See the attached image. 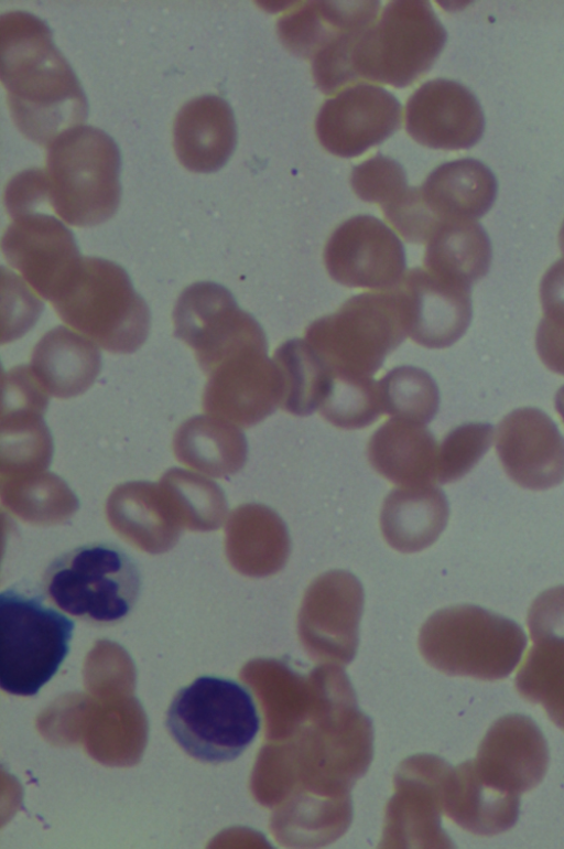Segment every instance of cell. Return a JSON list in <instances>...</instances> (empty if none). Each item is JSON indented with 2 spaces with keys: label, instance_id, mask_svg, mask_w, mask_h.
Wrapping results in <instances>:
<instances>
[{
  "label": "cell",
  "instance_id": "cell-29",
  "mask_svg": "<svg viewBox=\"0 0 564 849\" xmlns=\"http://www.w3.org/2000/svg\"><path fill=\"white\" fill-rule=\"evenodd\" d=\"M378 387L382 410L392 418L425 424L437 412L436 384L422 368L394 367L378 380Z\"/></svg>",
  "mask_w": 564,
  "mask_h": 849
},
{
  "label": "cell",
  "instance_id": "cell-34",
  "mask_svg": "<svg viewBox=\"0 0 564 849\" xmlns=\"http://www.w3.org/2000/svg\"><path fill=\"white\" fill-rule=\"evenodd\" d=\"M535 703H540L550 720L564 731V668L542 687Z\"/></svg>",
  "mask_w": 564,
  "mask_h": 849
},
{
  "label": "cell",
  "instance_id": "cell-16",
  "mask_svg": "<svg viewBox=\"0 0 564 849\" xmlns=\"http://www.w3.org/2000/svg\"><path fill=\"white\" fill-rule=\"evenodd\" d=\"M206 376L207 407L227 412L243 426L258 423L280 407L281 388L268 345L240 351Z\"/></svg>",
  "mask_w": 564,
  "mask_h": 849
},
{
  "label": "cell",
  "instance_id": "cell-22",
  "mask_svg": "<svg viewBox=\"0 0 564 849\" xmlns=\"http://www.w3.org/2000/svg\"><path fill=\"white\" fill-rule=\"evenodd\" d=\"M29 366L46 391L65 398L91 386L100 372L101 356L88 337L59 325L37 342Z\"/></svg>",
  "mask_w": 564,
  "mask_h": 849
},
{
  "label": "cell",
  "instance_id": "cell-30",
  "mask_svg": "<svg viewBox=\"0 0 564 849\" xmlns=\"http://www.w3.org/2000/svg\"><path fill=\"white\" fill-rule=\"evenodd\" d=\"M350 184L365 202L380 207L401 195L409 186L403 168L393 159L378 154L354 168Z\"/></svg>",
  "mask_w": 564,
  "mask_h": 849
},
{
  "label": "cell",
  "instance_id": "cell-24",
  "mask_svg": "<svg viewBox=\"0 0 564 849\" xmlns=\"http://www.w3.org/2000/svg\"><path fill=\"white\" fill-rule=\"evenodd\" d=\"M419 190L441 223L486 212L495 198L497 181L480 161L459 159L434 169Z\"/></svg>",
  "mask_w": 564,
  "mask_h": 849
},
{
  "label": "cell",
  "instance_id": "cell-26",
  "mask_svg": "<svg viewBox=\"0 0 564 849\" xmlns=\"http://www.w3.org/2000/svg\"><path fill=\"white\" fill-rule=\"evenodd\" d=\"M281 401L294 416H308L318 409L326 390L329 368L305 338L282 343L273 354Z\"/></svg>",
  "mask_w": 564,
  "mask_h": 849
},
{
  "label": "cell",
  "instance_id": "cell-10",
  "mask_svg": "<svg viewBox=\"0 0 564 849\" xmlns=\"http://www.w3.org/2000/svg\"><path fill=\"white\" fill-rule=\"evenodd\" d=\"M174 335L188 345L207 375L234 354L268 345L265 334L225 287L209 281L185 288L173 310Z\"/></svg>",
  "mask_w": 564,
  "mask_h": 849
},
{
  "label": "cell",
  "instance_id": "cell-15",
  "mask_svg": "<svg viewBox=\"0 0 564 849\" xmlns=\"http://www.w3.org/2000/svg\"><path fill=\"white\" fill-rule=\"evenodd\" d=\"M484 127L475 95L454 80H430L406 101L405 129L416 142L430 148H469L481 138Z\"/></svg>",
  "mask_w": 564,
  "mask_h": 849
},
{
  "label": "cell",
  "instance_id": "cell-4",
  "mask_svg": "<svg viewBox=\"0 0 564 849\" xmlns=\"http://www.w3.org/2000/svg\"><path fill=\"white\" fill-rule=\"evenodd\" d=\"M165 727L188 755L218 764L237 759L252 743L260 717L245 686L202 676L174 696Z\"/></svg>",
  "mask_w": 564,
  "mask_h": 849
},
{
  "label": "cell",
  "instance_id": "cell-31",
  "mask_svg": "<svg viewBox=\"0 0 564 849\" xmlns=\"http://www.w3.org/2000/svg\"><path fill=\"white\" fill-rule=\"evenodd\" d=\"M42 301L32 288L2 267V343L22 336L36 322Z\"/></svg>",
  "mask_w": 564,
  "mask_h": 849
},
{
  "label": "cell",
  "instance_id": "cell-27",
  "mask_svg": "<svg viewBox=\"0 0 564 849\" xmlns=\"http://www.w3.org/2000/svg\"><path fill=\"white\" fill-rule=\"evenodd\" d=\"M243 567L254 577L278 573L291 552L283 519L271 508L251 505L243 509Z\"/></svg>",
  "mask_w": 564,
  "mask_h": 849
},
{
  "label": "cell",
  "instance_id": "cell-32",
  "mask_svg": "<svg viewBox=\"0 0 564 849\" xmlns=\"http://www.w3.org/2000/svg\"><path fill=\"white\" fill-rule=\"evenodd\" d=\"M469 428L452 431L437 450L435 480L449 483L465 475L481 455V445L477 444Z\"/></svg>",
  "mask_w": 564,
  "mask_h": 849
},
{
  "label": "cell",
  "instance_id": "cell-8",
  "mask_svg": "<svg viewBox=\"0 0 564 849\" xmlns=\"http://www.w3.org/2000/svg\"><path fill=\"white\" fill-rule=\"evenodd\" d=\"M405 337L398 299L390 289L350 298L333 314L311 323L304 338L329 369L372 377Z\"/></svg>",
  "mask_w": 564,
  "mask_h": 849
},
{
  "label": "cell",
  "instance_id": "cell-12",
  "mask_svg": "<svg viewBox=\"0 0 564 849\" xmlns=\"http://www.w3.org/2000/svg\"><path fill=\"white\" fill-rule=\"evenodd\" d=\"M1 250L9 266L48 302L83 257L72 232L42 212L12 218L2 235Z\"/></svg>",
  "mask_w": 564,
  "mask_h": 849
},
{
  "label": "cell",
  "instance_id": "cell-5",
  "mask_svg": "<svg viewBox=\"0 0 564 849\" xmlns=\"http://www.w3.org/2000/svg\"><path fill=\"white\" fill-rule=\"evenodd\" d=\"M141 574L116 545L91 542L61 554L44 570L42 594L62 611L86 622L122 621L134 608Z\"/></svg>",
  "mask_w": 564,
  "mask_h": 849
},
{
  "label": "cell",
  "instance_id": "cell-18",
  "mask_svg": "<svg viewBox=\"0 0 564 849\" xmlns=\"http://www.w3.org/2000/svg\"><path fill=\"white\" fill-rule=\"evenodd\" d=\"M236 139L232 110L215 95L189 100L174 119L175 153L182 165L194 172L220 169L231 155Z\"/></svg>",
  "mask_w": 564,
  "mask_h": 849
},
{
  "label": "cell",
  "instance_id": "cell-20",
  "mask_svg": "<svg viewBox=\"0 0 564 849\" xmlns=\"http://www.w3.org/2000/svg\"><path fill=\"white\" fill-rule=\"evenodd\" d=\"M379 9L378 1L300 3L279 19L276 32L285 49L312 61L345 34L372 25Z\"/></svg>",
  "mask_w": 564,
  "mask_h": 849
},
{
  "label": "cell",
  "instance_id": "cell-23",
  "mask_svg": "<svg viewBox=\"0 0 564 849\" xmlns=\"http://www.w3.org/2000/svg\"><path fill=\"white\" fill-rule=\"evenodd\" d=\"M367 453L371 466L400 486L435 480L437 445L422 423L391 418L371 436Z\"/></svg>",
  "mask_w": 564,
  "mask_h": 849
},
{
  "label": "cell",
  "instance_id": "cell-9",
  "mask_svg": "<svg viewBox=\"0 0 564 849\" xmlns=\"http://www.w3.org/2000/svg\"><path fill=\"white\" fill-rule=\"evenodd\" d=\"M423 645L452 673L482 680L508 677L527 645L513 621L474 605L434 614L422 632Z\"/></svg>",
  "mask_w": 564,
  "mask_h": 849
},
{
  "label": "cell",
  "instance_id": "cell-13",
  "mask_svg": "<svg viewBox=\"0 0 564 849\" xmlns=\"http://www.w3.org/2000/svg\"><path fill=\"white\" fill-rule=\"evenodd\" d=\"M398 99L380 86L357 84L327 99L321 107L315 131L330 153L350 158L390 137L401 123Z\"/></svg>",
  "mask_w": 564,
  "mask_h": 849
},
{
  "label": "cell",
  "instance_id": "cell-6",
  "mask_svg": "<svg viewBox=\"0 0 564 849\" xmlns=\"http://www.w3.org/2000/svg\"><path fill=\"white\" fill-rule=\"evenodd\" d=\"M43 598L18 588L0 594V686L8 694L36 695L68 654L75 623Z\"/></svg>",
  "mask_w": 564,
  "mask_h": 849
},
{
  "label": "cell",
  "instance_id": "cell-11",
  "mask_svg": "<svg viewBox=\"0 0 564 849\" xmlns=\"http://www.w3.org/2000/svg\"><path fill=\"white\" fill-rule=\"evenodd\" d=\"M324 264L336 282L379 291L394 288L406 268L399 237L370 215L354 216L333 232L324 248Z\"/></svg>",
  "mask_w": 564,
  "mask_h": 849
},
{
  "label": "cell",
  "instance_id": "cell-1",
  "mask_svg": "<svg viewBox=\"0 0 564 849\" xmlns=\"http://www.w3.org/2000/svg\"><path fill=\"white\" fill-rule=\"evenodd\" d=\"M0 78L17 128L48 147L87 116L83 88L40 18L11 11L0 18Z\"/></svg>",
  "mask_w": 564,
  "mask_h": 849
},
{
  "label": "cell",
  "instance_id": "cell-21",
  "mask_svg": "<svg viewBox=\"0 0 564 849\" xmlns=\"http://www.w3.org/2000/svg\"><path fill=\"white\" fill-rule=\"evenodd\" d=\"M448 503L432 483L400 486L383 501L380 528L383 538L400 552H416L431 546L446 526Z\"/></svg>",
  "mask_w": 564,
  "mask_h": 849
},
{
  "label": "cell",
  "instance_id": "cell-33",
  "mask_svg": "<svg viewBox=\"0 0 564 849\" xmlns=\"http://www.w3.org/2000/svg\"><path fill=\"white\" fill-rule=\"evenodd\" d=\"M528 627L532 642L539 640L564 641V588L542 593L528 613Z\"/></svg>",
  "mask_w": 564,
  "mask_h": 849
},
{
  "label": "cell",
  "instance_id": "cell-28",
  "mask_svg": "<svg viewBox=\"0 0 564 849\" xmlns=\"http://www.w3.org/2000/svg\"><path fill=\"white\" fill-rule=\"evenodd\" d=\"M328 367V366H327ZM321 416L341 429H360L383 413L378 381L329 369Z\"/></svg>",
  "mask_w": 564,
  "mask_h": 849
},
{
  "label": "cell",
  "instance_id": "cell-2",
  "mask_svg": "<svg viewBox=\"0 0 564 849\" xmlns=\"http://www.w3.org/2000/svg\"><path fill=\"white\" fill-rule=\"evenodd\" d=\"M120 154L101 129L79 125L47 147L41 169L44 205L66 224L89 227L108 221L120 203Z\"/></svg>",
  "mask_w": 564,
  "mask_h": 849
},
{
  "label": "cell",
  "instance_id": "cell-17",
  "mask_svg": "<svg viewBox=\"0 0 564 849\" xmlns=\"http://www.w3.org/2000/svg\"><path fill=\"white\" fill-rule=\"evenodd\" d=\"M401 310L406 336L425 347L451 344L462 331V299L445 279L416 267L405 271L392 288Z\"/></svg>",
  "mask_w": 564,
  "mask_h": 849
},
{
  "label": "cell",
  "instance_id": "cell-7",
  "mask_svg": "<svg viewBox=\"0 0 564 849\" xmlns=\"http://www.w3.org/2000/svg\"><path fill=\"white\" fill-rule=\"evenodd\" d=\"M445 41L446 31L429 2H389L354 47V78L411 85L430 69Z\"/></svg>",
  "mask_w": 564,
  "mask_h": 849
},
{
  "label": "cell",
  "instance_id": "cell-19",
  "mask_svg": "<svg viewBox=\"0 0 564 849\" xmlns=\"http://www.w3.org/2000/svg\"><path fill=\"white\" fill-rule=\"evenodd\" d=\"M364 603L360 581L345 570L317 577L307 588L300 632L307 644H352Z\"/></svg>",
  "mask_w": 564,
  "mask_h": 849
},
{
  "label": "cell",
  "instance_id": "cell-14",
  "mask_svg": "<svg viewBox=\"0 0 564 849\" xmlns=\"http://www.w3.org/2000/svg\"><path fill=\"white\" fill-rule=\"evenodd\" d=\"M471 763L485 784L520 796L542 782L549 765V749L531 718L508 714L489 728Z\"/></svg>",
  "mask_w": 564,
  "mask_h": 849
},
{
  "label": "cell",
  "instance_id": "cell-3",
  "mask_svg": "<svg viewBox=\"0 0 564 849\" xmlns=\"http://www.w3.org/2000/svg\"><path fill=\"white\" fill-rule=\"evenodd\" d=\"M50 303L64 323L108 352L132 353L147 340L149 308L110 260L82 257Z\"/></svg>",
  "mask_w": 564,
  "mask_h": 849
},
{
  "label": "cell",
  "instance_id": "cell-25",
  "mask_svg": "<svg viewBox=\"0 0 564 849\" xmlns=\"http://www.w3.org/2000/svg\"><path fill=\"white\" fill-rule=\"evenodd\" d=\"M520 797L485 784L473 763L459 766L451 796V815L466 830L495 836L512 828L519 817Z\"/></svg>",
  "mask_w": 564,
  "mask_h": 849
}]
</instances>
